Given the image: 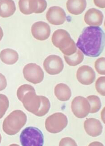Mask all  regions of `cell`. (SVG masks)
<instances>
[{"mask_svg":"<svg viewBox=\"0 0 105 146\" xmlns=\"http://www.w3.org/2000/svg\"><path fill=\"white\" fill-rule=\"evenodd\" d=\"M78 48L86 56H99L105 46V33L100 27L84 28L76 44Z\"/></svg>","mask_w":105,"mask_h":146,"instance_id":"6da1fadb","label":"cell"},{"mask_svg":"<svg viewBox=\"0 0 105 146\" xmlns=\"http://www.w3.org/2000/svg\"><path fill=\"white\" fill-rule=\"evenodd\" d=\"M21 102L27 110L39 117L45 116L50 109L48 99L43 96L37 95L35 90L27 92Z\"/></svg>","mask_w":105,"mask_h":146,"instance_id":"7a4b0ae2","label":"cell"},{"mask_svg":"<svg viewBox=\"0 0 105 146\" xmlns=\"http://www.w3.org/2000/svg\"><path fill=\"white\" fill-rule=\"evenodd\" d=\"M52 41L53 45L67 56L74 54L78 49L75 42L71 38L70 34L65 30L60 29L55 31L52 36Z\"/></svg>","mask_w":105,"mask_h":146,"instance_id":"3957f363","label":"cell"},{"mask_svg":"<svg viewBox=\"0 0 105 146\" xmlns=\"http://www.w3.org/2000/svg\"><path fill=\"white\" fill-rule=\"evenodd\" d=\"M26 114L20 110H16L9 114L4 120L3 129L6 134L13 135L17 134L26 124Z\"/></svg>","mask_w":105,"mask_h":146,"instance_id":"277c9868","label":"cell"},{"mask_svg":"<svg viewBox=\"0 0 105 146\" xmlns=\"http://www.w3.org/2000/svg\"><path fill=\"white\" fill-rule=\"evenodd\" d=\"M21 145L42 146L44 145L43 133L37 127L29 126L23 129L20 135Z\"/></svg>","mask_w":105,"mask_h":146,"instance_id":"5b68a950","label":"cell"},{"mask_svg":"<svg viewBox=\"0 0 105 146\" xmlns=\"http://www.w3.org/2000/svg\"><path fill=\"white\" fill-rule=\"evenodd\" d=\"M67 117L62 113H56L49 116L45 121V127L48 132L57 133L67 126Z\"/></svg>","mask_w":105,"mask_h":146,"instance_id":"8992f818","label":"cell"},{"mask_svg":"<svg viewBox=\"0 0 105 146\" xmlns=\"http://www.w3.org/2000/svg\"><path fill=\"white\" fill-rule=\"evenodd\" d=\"M25 79L34 84L41 83L44 78L41 68L35 63H29L25 66L23 70Z\"/></svg>","mask_w":105,"mask_h":146,"instance_id":"52a82bcc","label":"cell"},{"mask_svg":"<svg viewBox=\"0 0 105 146\" xmlns=\"http://www.w3.org/2000/svg\"><path fill=\"white\" fill-rule=\"evenodd\" d=\"M72 111L77 118L83 119L87 117L90 111V106L88 100L78 96L73 100L71 105Z\"/></svg>","mask_w":105,"mask_h":146,"instance_id":"ba28073f","label":"cell"},{"mask_svg":"<svg viewBox=\"0 0 105 146\" xmlns=\"http://www.w3.org/2000/svg\"><path fill=\"white\" fill-rule=\"evenodd\" d=\"M43 67L49 74L55 75L62 72L64 64L60 56L52 54L45 58L43 62Z\"/></svg>","mask_w":105,"mask_h":146,"instance_id":"9c48e42d","label":"cell"},{"mask_svg":"<svg viewBox=\"0 0 105 146\" xmlns=\"http://www.w3.org/2000/svg\"><path fill=\"white\" fill-rule=\"evenodd\" d=\"M46 18L51 24L61 25L65 22L66 14L64 9L60 7L54 6L50 7L46 14Z\"/></svg>","mask_w":105,"mask_h":146,"instance_id":"30bf717a","label":"cell"},{"mask_svg":"<svg viewBox=\"0 0 105 146\" xmlns=\"http://www.w3.org/2000/svg\"><path fill=\"white\" fill-rule=\"evenodd\" d=\"M31 31L33 36L40 41L48 39L51 32L50 26L43 21H38L34 23L32 26Z\"/></svg>","mask_w":105,"mask_h":146,"instance_id":"8fae6325","label":"cell"},{"mask_svg":"<svg viewBox=\"0 0 105 146\" xmlns=\"http://www.w3.org/2000/svg\"><path fill=\"white\" fill-rule=\"evenodd\" d=\"M77 78L79 83L83 85H91L95 80V72L90 66H82L77 71Z\"/></svg>","mask_w":105,"mask_h":146,"instance_id":"7c38bea8","label":"cell"},{"mask_svg":"<svg viewBox=\"0 0 105 146\" xmlns=\"http://www.w3.org/2000/svg\"><path fill=\"white\" fill-rule=\"evenodd\" d=\"M103 19L102 12L95 8H92L87 10L84 16V21L91 27H99L102 24Z\"/></svg>","mask_w":105,"mask_h":146,"instance_id":"4fadbf2b","label":"cell"},{"mask_svg":"<svg viewBox=\"0 0 105 146\" xmlns=\"http://www.w3.org/2000/svg\"><path fill=\"white\" fill-rule=\"evenodd\" d=\"M84 127L86 133L92 137L99 136L102 132V123L95 118L87 119L84 122Z\"/></svg>","mask_w":105,"mask_h":146,"instance_id":"5bb4252c","label":"cell"},{"mask_svg":"<svg viewBox=\"0 0 105 146\" xmlns=\"http://www.w3.org/2000/svg\"><path fill=\"white\" fill-rule=\"evenodd\" d=\"M54 94L58 100L65 102L69 100L72 96V91L70 87L64 83L57 84L54 88Z\"/></svg>","mask_w":105,"mask_h":146,"instance_id":"9a60e30c","label":"cell"},{"mask_svg":"<svg viewBox=\"0 0 105 146\" xmlns=\"http://www.w3.org/2000/svg\"><path fill=\"white\" fill-rule=\"evenodd\" d=\"M67 9L69 13L74 15L82 14L86 7V1H68L66 3Z\"/></svg>","mask_w":105,"mask_h":146,"instance_id":"2e32d148","label":"cell"},{"mask_svg":"<svg viewBox=\"0 0 105 146\" xmlns=\"http://www.w3.org/2000/svg\"><path fill=\"white\" fill-rule=\"evenodd\" d=\"M0 58L3 63L8 65L14 64L19 59V55L17 51L13 49H3L0 53Z\"/></svg>","mask_w":105,"mask_h":146,"instance_id":"e0dca14e","label":"cell"},{"mask_svg":"<svg viewBox=\"0 0 105 146\" xmlns=\"http://www.w3.org/2000/svg\"><path fill=\"white\" fill-rule=\"evenodd\" d=\"M16 7L13 1H0V16L11 17L15 13Z\"/></svg>","mask_w":105,"mask_h":146,"instance_id":"ac0fdd59","label":"cell"},{"mask_svg":"<svg viewBox=\"0 0 105 146\" xmlns=\"http://www.w3.org/2000/svg\"><path fill=\"white\" fill-rule=\"evenodd\" d=\"M64 57L66 62L69 65L72 66H76L81 64L84 58L83 53L79 49H77V51L74 54L70 56L64 55Z\"/></svg>","mask_w":105,"mask_h":146,"instance_id":"d6986e66","label":"cell"},{"mask_svg":"<svg viewBox=\"0 0 105 146\" xmlns=\"http://www.w3.org/2000/svg\"><path fill=\"white\" fill-rule=\"evenodd\" d=\"M90 106V113H95L98 111L101 108L100 99L96 95H90L86 98Z\"/></svg>","mask_w":105,"mask_h":146,"instance_id":"ffe728a7","label":"cell"},{"mask_svg":"<svg viewBox=\"0 0 105 146\" xmlns=\"http://www.w3.org/2000/svg\"><path fill=\"white\" fill-rule=\"evenodd\" d=\"M9 106V99L4 94H0V119L5 115Z\"/></svg>","mask_w":105,"mask_h":146,"instance_id":"44dd1931","label":"cell"},{"mask_svg":"<svg viewBox=\"0 0 105 146\" xmlns=\"http://www.w3.org/2000/svg\"><path fill=\"white\" fill-rule=\"evenodd\" d=\"M35 90L33 87L28 84H24V85H21L17 90V98L21 102L23 97L27 92Z\"/></svg>","mask_w":105,"mask_h":146,"instance_id":"7402d4cb","label":"cell"},{"mask_svg":"<svg viewBox=\"0 0 105 146\" xmlns=\"http://www.w3.org/2000/svg\"><path fill=\"white\" fill-rule=\"evenodd\" d=\"M105 77H100L97 80L95 84L97 91L101 95L104 96H105Z\"/></svg>","mask_w":105,"mask_h":146,"instance_id":"603a6c76","label":"cell"},{"mask_svg":"<svg viewBox=\"0 0 105 146\" xmlns=\"http://www.w3.org/2000/svg\"><path fill=\"white\" fill-rule=\"evenodd\" d=\"M105 60L104 57H103L97 60L95 62V68L97 72L100 74H105Z\"/></svg>","mask_w":105,"mask_h":146,"instance_id":"cb8c5ba5","label":"cell"},{"mask_svg":"<svg viewBox=\"0 0 105 146\" xmlns=\"http://www.w3.org/2000/svg\"><path fill=\"white\" fill-rule=\"evenodd\" d=\"M18 5L20 12L25 15L31 14L29 7V1H19Z\"/></svg>","mask_w":105,"mask_h":146,"instance_id":"d4e9b609","label":"cell"},{"mask_svg":"<svg viewBox=\"0 0 105 146\" xmlns=\"http://www.w3.org/2000/svg\"><path fill=\"white\" fill-rule=\"evenodd\" d=\"M59 146H78L74 140L70 137L62 139L59 143Z\"/></svg>","mask_w":105,"mask_h":146,"instance_id":"484cf974","label":"cell"},{"mask_svg":"<svg viewBox=\"0 0 105 146\" xmlns=\"http://www.w3.org/2000/svg\"><path fill=\"white\" fill-rule=\"evenodd\" d=\"M7 81L5 77L0 73V91L5 89L7 86Z\"/></svg>","mask_w":105,"mask_h":146,"instance_id":"4316f807","label":"cell"},{"mask_svg":"<svg viewBox=\"0 0 105 146\" xmlns=\"http://www.w3.org/2000/svg\"><path fill=\"white\" fill-rule=\"evenodd\" d=\"M95 5L97 6L98 7L100 8H105V1H94Z\"/></svg>","mask_w":105,"mask_h":146,"instance_id":"83f0119b","label":"cell"},{"mask_svg":"<svg viewBox=\"0 0 105 146\" xmlns=\"http://www.w3.org/2000/svg\"><path fill=\"white\" fill-rule=\"evenodd\" d=\"M3 32L2 28L0 27V41L2 40V38L3 36Z\"/></svg>","mask_w":105,"mask_h":146,"instance_id":"f1b7e54d","label":"cell"},{"mask_svg":"<svg viewBox=\"0 0 105 146\" xmlns=\"http://www.w3.org/2000/svg\"><path fill=\"white\" fill-rule=\"evenodd\" d=\"M1 140H2L1 135V134H0V144H1Z\"/></svg>","mask_w":105,"mask_h":146,"instance_id":"f546056e","label":"cell"}]
</instances>
